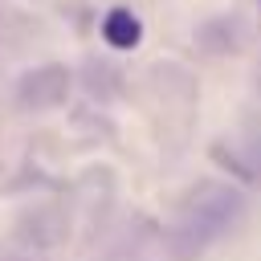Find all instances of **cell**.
<instances>
[{"mask_svg": "<svg viewBox=\"0 0 261 261\" xmlns=\"http://www.w3.org/2000/svg\"><path fill=\"white\" fill-rule=\"evenodd\" d=\"M102 37H106L110 49H135L139 37H143V24L130 8H110L106 20H102Z\"/></svg>", "mask_w": 261, "mask_h": 261, "instance_id": "2", "label": "cell"}, {"mask_svg": "<svg viewBox=\"0 0 261 261\" xmlns=\"http://www.w3.org/2000/svg\"><path fill=\"white\" fill-rule=\"evenodd\" d=\"M241 216V196L224 184H200L188 204H184V220H179V249L184 253H200L208 241H216L232 220Z\"/></svg>", "mask_w": 261, "mask_h": 261, "instance_id": "1", "label": "cell"}]
</instances>
